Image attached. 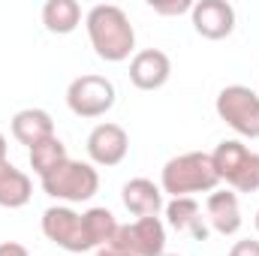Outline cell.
<instances>
[{
  "instance_id": "cell-1",
  "label": "cell",
  "mask_w": 259,
  "mask_h": 256,
  "mask_svg": "<svg viewBox=\"0 0 259 256\" xmlns=\"http://www.w3.org/2000/svg\"><path fill=\"white\" fill-rule=\"evenodd\" d=\"M84 27L100 61L121 64L136 52V27L127 12L115 3H97L84 15Z\"/></svg>"
},
{
  "instance_id": "cell-2",
  "label": "cell",
  "mask_w": 259,
  "mask_h": 256,
  "mask_svg": "<svg viewBox=\"0 0 259 256\" xmlns=\"http://www.w3.org/2000/svg\"><path fill=\"white\" fill-rule=\"evenodd\" d=\"M217 184L220 178H217L214 160L211 154H202V151H187L172 157L160 172V190L169 193L172 199L193 196V193H214Z\"/></svg>"
},
{
  "instance_id": "cell-3",
  "label": "cell",
  "mask_w": 259,
  "mask_h": 256,
  "mask_svg": "<svg viewBox=\"0 0 259 256\" xmlns=\"http://www.w3.org/2000/svg\"><path fill=\"white\" fill-rule=\"evenodd\" d=\"M211 160H214L217 178L226 181L229 187H235L238 193H256L259 190V154H253L244 142L223 139L214 148Z\"/></svg>"
},
{
  "instance_id": "cell-4",
  "label": "cell",
  "mask_w": 259,
  "mask_h": 256,
  "mask_svg": "<svg viewBox=\"0 0 259 256\" xmlns=\"http://www.w3.org/2000/svg\"><path fill=\"white\" fill-rule=\"evenodd\" d=\"M42 181V190L49 193L52 199L66 202V205H75V202H88L94 199L100 190V172L94 169V163H84V160H66L61 163L52 175L39 178Z\"/></svg>"
},
{
  "instance_id": "cell-5",
  "label": "cell",
  "mask_w": 259,
  "mask_h": 256,
  "mask_svg": "<svg viewBox=\"0 0 259 256\" xmlns=\"http://www.w3.org/2000/svg\"><path fill=\"white\" fill-rule=\"evenodd\" d=\"M220 121L244 139H259V94L247 84H226L214 103Z\"/></svg>"
},
{
  "instance_id": "cell-6",
  "label": "cell",
  "mask_w": 259,
  "mask_h": 256,
  "mask_svg": "<svg viewBox=\"0 0 259 256\" xmlns=\"http://www.w3.org/2000/svg\"><path fill=\"white\" fill-rule=\"evenodd\" d=\"M115 84L106 75L97 72H84L78 78L69 81L66 88V106L75 118H103L112 106H115Z\"/></svg>"
},
{
  "instance_id": "cell-7",
  "label": "cell",
  "mask_w": 259,
  "mask_h": 256,
  "mask_svg": "<svg viewBox=\"0 0 259 256\" xmlns=\"http://www.w3.org/2000/svg\"><path fill=\"white\" fill-rule=\"evenodd\" d=\"M42 235L64 247L69 253H84V250H94L91 241H88V232H84V220L78 211H72L69 205H52L42 211Z\"/></svg>"
},
{
  "instance_id": "cell-8",
  "label": "cell",
  "mask_w": 259,
  "mask_h": 256,
  "mask_svg": "<svg viewBox=\"0 0 259 256\" xmlns=\"http://www.w3.org/2000/svg\"><path fill=\"white\" fill-rule=\"evenodd\" d=\"M109 244L133 256H163L166 253V226L160 217H139L136 223L118 226Z\"/></svg>"
},
{
  "instance_id": "cell-9",
  "label": "cell",
  "mask_w": 259,
  "mask_h": 256,
  "mask_svg": "<svg viewBox=\"0 0 259 256\" xmlns=\"http://www.w3.org/2000/svg\"><path fill=\"white\" fill-rule=\"evenodd\" d=\"M127 151H130V136L121 124H112V121L97 124L88 136V157H91L94 166H106V169L118 166V163H124Z\"/></svg>"
},
{
  "instance_id": "cell-10",
  "label": "cell",
  "mask_w": 259,
  "mask_h": 256,
  "mask_svg": "<svg viewBox=\"0 0 259 256\" xmlns=\"http://www.w3.org/2000/svg\"><path fill=\"white\" fill-rule=\"evenodd\" d=\"M193 27L205 39H226L235 30V6L226 0H199L190 9Z\"/></svg>"
},
{
  "instance_id": "cell-11",
  "label": "cell",
  "mask_w": 259,
  "mask_h": 256,
  "mask_svg": "<svg viewBox=\"0 0 259 256\" xmlns=\"http://www.w3.org/2000/svg\"><path fill=\"white\" fill-rule=\"evenodd\" d=\"M172 75V61L160 49H142L130 58V81L139 91H160Z\"/></svg>"
},
{
  "instance_id": "cell-12",
  "label": "cell",
  "mask_w": 259,
  "mask_h": 256,
  "mask_svg": "<svg viewBox=\"0 0 259 256\" xmlns=\"http://www.w3.org/2000/svg\"><path fill=\"white\" fill-rule=\"evenodd\" d=\"M205 220L217 235H235L241 229V205L232 190H214L205 202Z\"/></svg>"
},
{
  "instance_id": "cell-13",
  "label": "cell",
  "mask_w": 259,
  "mask_h": 256,
  "mask_svg": "<svg viewBox=\"0 0 259 256\" xmlns=\"http://www.w3.org/2000/svg\"><path fill=\"white\" fill-rule=\"evenodd\" d=\"M121 199H124V208L136 217H157L166 205H163V190L148 181V178H130L121 190Z\"/></svg>"
},
{
  "instance_id": "cell-14",
  "label": "cell",
  "mask_w": 259,
  "mask_h": 256,
  "mask_svg": "<svg viewBox=\"0 0 259 256\" xmlns=\"http://www.w3.org/2000/svg\"><path fill=\"white\" fill-rule=\"evenodd\" d=\"M9 127H12L15 142H21L27 148H33V145L55 136V121H52V115L46 109H21V112L12 115Z\"/></svg>"
},
{
  "instance_id": "cell-15",
  "label": "cell",
  "mask_w": 259,
  "mask_h": 256,
  "mask_svg": "<svg viewBox=\"0 0 259 256\" xmlns=\"http://www.w3.org/2000/svg\"><path fill=\"white\" fill-rule=\"evenodd\" d=\"M166 220L172 229L178 232H190L196 241H205L208 238V220L202 217V208L193 196H181V199H172L166 205Z\"/></svg>"
},
{
  "instance_id": "cell-16",
  "label": "cell",
  "mask_w": 259,
  "mask_h": 256,
  "mask_svg": "<svg viewBox=\"0 0 259 256\" xmlns=\"http://www.w3.org/2000/svg\"><path fill=\"white\" fill-rule=\"evenodd\" d=\"M30 196H33L30 175L15 169L9 160L0 163V208H24Z\"/></svg>"
},
{
  "instance_id": "cell-17",
  "label": "cell",
  "mask_w": 259,
  "mask_h": 256,
  "mask_svg": "<svg viewBox=\"0 0 259 256\" xmlns=\"http://www.w3.org/2000/svg\"><path fill=\"white\" fill-rule=\"evenodd\" d=\"M42 24L49 33L66 36L81 24V6L75 0H49L42 6Z\"/></svg>"
},
{
  "instance_id": "cell-18",
  "label": "cell",
  "mask_w": 259,
  "mask_h": 256,
  "mask_svg": "<svg viewBox=\"0 0 259 256\" xmlns=\"http://www.w3.org/2000/svg\"><path fill=\"white\" fill-rule=\"evenodd\" d=\"M81 220H84V232H88V241H91L94 250L106 247V244L115 238L118 226H121L109 208H88V211L81 214Z\"/></svg>"
},
{
  "instance_id": "cell-19",
  "label": "cell",
  "mask_w": 259,
  "mask_h": 256,
  "mask_svg": "<svg viewBox=\"0 0 259 256\" xmlns=\"http://www.w3.org/2000/svg\"><path fill=\"white\" fill-rule=\"evenodd\" d=\"M30 169L39 175V178H46V175H52L61 163L69 160V154H66V145L58 139V136H52V139H46V142H39V145H33L30 148Z\"/></svg>"
},
{
  "instance_id": "cell-20",
  "label": "cell",
  "mask_w": 259,
  "mask_h": 256,
  "mask_svg": "<svg viewBox=\"0 0 259 256\" xmlns=\"http://www.w3.org/2000/svg\"><path fill=\"white\" fill-rule=\"evenodd\" d=\"M151 9H154L157 15H184V12H190V9H193V3H190V0H172V3H154V0H151Z\"/></svg>"
},
{
  "instance_id": "cell-21",
  "label": "cell",
  "mask_w": 259,
  "mask_h": 256,
  "mask_svg": "<svg viewBox=\"0 0 259 256\" xmlns=\"http://www.w3.org/2000/svg\"><path fill=\"white\" fill-rule=\"evenodd\" d=\"M229 256H259V241L256 238H244V241H235Z\"/></svg>"
},
{
  "instance_id": "cell-22",
  "label": "cell",
  "mask_w": 259,
  "mask_h": 256,
  "mask_svg": "<svg viewBox=\"0 0 259 256\" xmlns=\"http://www.w3.org/2000/svg\"><path fill=\"white\" fill-rule=\"evenodd\" d=\"M0 256H30V253H27V247L18 244V241H3V244H0Z\"/></svg>"
},
{
  "instance_id": "cell-23",
  "label": "cell",
  "mask_w": 259,
  "mask_h": 256,
  "mask_svg": "<svg viewBox=\"0 0 259 256\" xmlns=\"http://www.w3.org/2000/svg\"><path fill=\"white\" fill-rule=\"evenodd\" d=\"M0 163H6V136L0 133Z\"/></svg>"
},
{
  "instance_id": "cell-24",
  "label": "cell",
  "mask_w": 259,
  "mask_h": 256,
  "mask_svg": "<svg viewBox=\"0 0 259 256\" xmlns=\"http://www.w3.org/2000/svg\"><path fill=\"white\" fill-rule=\"evenodd\" d=\"M256 229H259V211H256Z\"/></svg>"
},
{
  "instance_id": "cell-25",
  "label": "cell",
  "mask_w": 259,
  "mask_h": 256,
  "mask_svg": "<svg viewBox=\"0 0 259 256\" xmlns=\"http://www.w3.org/2000/svg\"><path fill=\"white\" fill-rule=\"evenodd\" d=\"M163 256H178V253H163Z\"/></svg>"
}]
</instances>
